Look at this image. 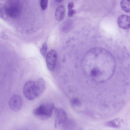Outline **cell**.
<instances>
[{
	"label": "cell",
	"instance_id": "cell-1",
	"mask_svg": "<svg viewBox=\"0 0 130 130\" xmlns=\"http://www.w3.org/2000/svg\"><path fill=\"white\" fill-rule=\"evenodd\" d=\"M82 67L86 70H94L100 75L104 73H112L116 68L114 58L111 54L104 48L96 47L89 50L82 60Z\"/></svg>",
	"mask_w": 130,
	"mask_h": 130
},
{
	"label": "cell",
	"instance_id": "cell-2",
	"mask_svg": "<svg viewBox=\"0 0 130 130\" xmlns=\"http://www.w3.org/2000/svg\"><path fill=\"white\" fill-rule=\"evenodd\" d=\"M54 108L53 103L43 104L34 109L33 113L38 118L41 120H45L51 117Z\"/></svg>",
	"mask_w": 130,
	"mask_h": 130
},
{
	"label": "cell",
	"instance_id": "cell-3",
	"mask_svg": "<svg viewBox=\"0 0 130 130\" xmlns=\"http://www.w3.org/2000/svg\"><path fill=\"white\" fill-rule=\"evenodd\" d=\"M22 5L18 0H10L8 5L5 8L7 15L12 18H16L19 16L21 13Z\"/></svg>",
	"mask_w": 130,
	"mask_h": 130
},
{
	"label": "cell",
	"instance_id": "cell-4",
	"mask_svg": "<svg viewBox=\"0 0 130 130\" xmlns=\"http://www.w3.org/2000/svg\"><path fill=\"white\" fill-rule=\"evenodd\" d=\"M54 109L55 127L56 128H63L68 120L66 112L62 109L54 108Z\"/></svg>",
	"mask_w": 130,
	"mask_h": 130
},
{
	"label": "cell",
	"instance_id": "cell-5",
	"mask_svg": "<svg viewBox=\"0 0 130 130\" xmlns=\"http://www.w3.org/2000/svg\"><path fill=\"white\" fill-rule=\"evenodd\" d=\"M25 96L28 99L32 100L37 97L35 82L30 80L25 84L23 88Z\"/></svg>",
	"mask_w": 130,
	"mask_h": 130
},
{
	"label": "cell",
	"instance_id": "cell-6",
	"mask_svg": "<svg viewBox=\"0 0 130 130\" xmlns=\"http://www.w3.org/2000/svg\"><path fill=\"white\" fill-rule=\"evenodd\" d=\"M23 104V100L20 95H14L10 98L9 105L11 109L15 112L19 111L22 108Z\"/></svg>",
	"mask_w": 130,
	"mask_h": 130
},
{
	"label": "cell",
	"instance_id": "cell-7",
	"mask_svg": "<svg viewBox=\"0 0 130 130\" xmlns=\"http://www.w3.org/2000/svg\"><path fill=\"white\" fill-rule=\"evenodd\" d=\"M57 55L56 51L54 50L50 51L46 57L47 66L50 71H53L54 68L57 60Z\"/></svg>",
	"mask_w": 130,
	"mask_h": 130
},
{
	"label": "cell",
	"instance_id": "cell-8",
	"mask_svg": "<svg viewBox=\"0 0 130 130\" xmlns=\"http://www.w3.org/2000/svg\"><path fill=\"white\" fill-rule=\"evenodd\" d=\"M130 17L128 15H122L118 19L117 23L119 26L123 29H127L130 27Z\"/></svg>",
	"mask_w": 130,
	"mask_h": 130
},
{
	"label": "cell",
	"instance_id": "cell-9",
	"mask_svg": "<svg viewBox=\"0 0 130 130\" xmlns=\"http://www.w3.org/2000/svg\"><path fill=\"white\" fill-rule=\"evenodd\" d=\"M35 84L37 95L38 97L42 93L45 89V82L43 79L40 78L35 82Z\"/></svg>",
	"mask_w": 130,
	"mask_h": 130
},
{
	"label": "cell",
	"instance_id": "cell-10",
	"mask_svg": "<svg viewBox=\"0 0 130 130\" xmlns=\"http://www.w3.org/2000/svg\"><path fill=\"white\" fill-rule=\"evenodd\" d=\"M66 9L64 6L60 5L57 7L55 12V17L56 20L61 21L64 18L65 16Z\"/></svg>",
	"mask_w": 130,
	"mask_h": 130
},
{
	"label": "cell",
	"instance_id": "cell-11",
	"mask_svg": "<svg viewBox=\"0 0 130 130\" xmlns=\"http://www.w3.org/2000/svg\"><path fill=\"white\" fill-rule=\"evenodd\" d=\"M130 0H122L120 6L122 9L126 12H130Z\"/></svg>",
	"mask_w": 130,
	"mask_h": 130
},
{
	"label": "cell",
	"instance_id": "cell-12",
	"mask_svg": "<svg viewBox=\"0 0 130 130\" xmlns=\"http://www.w3.org/2000/svg\"><path fill=\"white\" fill-rule=\"evenodd\" d=\"M121 121L120 119L117 118L106 122V125L108 126L118 128L119 126Z\"/></svg>",
	"mask_w": 130,
	"mask_h": 130
},
{
	"label": "cell",
	"instance_id": "cell-13",
	"mask_svg": "<svg viewBox=\"0 0 130 130\" xmlns=\"http://www.w3.org/2000/svg\"><path fill=\"white\" fill-rule=\"evenodd\" d=\"M48 0H40V5L43 10H46L47 8Z\"/></svg>",
	"mask_w": 130,
	"mask_h": 130
},
{
	"label": "cell",
	"instance_id": "cell-14",
	"mask_svg": "<svg viewBox=\"0 0 130 130\" xmlns=\"http://www.w3.org/2000/svg\"><path fill=\"white\" fill-rule=\"evenodd\" d=\"M47 49V45L46 43H44L43 44L42 47L40 50V52L41 54L44 57L45 56Z\"/></svg>",
	"mask_w": 130,
	"mask_h": 130
},
{
	"label": "cell",
	"instance_id": "cell-15",
	"mask_svg": "<svg viewBox=\"0 0 130 130\" xmlns=\"http://www.w3.org/2000/svg\"><path fill=\"white\" fill-rule=\"evenodd\" d=\"M71 105L74 106H78L81 104L80 100L77 98H74L72 99L70 102Z\"/></svg>",
	"mask_w": 130,
	"mask_h": 130
},
{
	"label": "cell",
	"instance_id": "cell-16",
	"mask_svg": "<svg viewBox=\"0 0 130 130\" xmlns=\"http://www.w3.org/2000/svg\"><path fill=\"white\" fill-rule=\"evenodd\" d=\"M76 11L74 10L71 9L68 10V16L69 17H71L76 13Z\"/></svg>",
	"mask_w": 130,
	"mask_h": 130
},
{
	"label": "cell",
	"instance_id": "cell-17",
	"mask_svg": "<svg viewBox=\"0 0 130 130\" xmlns=\"http://www.w3.org/2000/svg\"><path fill=\"white\" fill-rule=\"evenodd\" d=\"M74 6V4L72 2H69L68 5V10L72 9Z\"/></svg>",
	"mask_w": 130,
	"mask_h": 130
},
{
	"label": "cell",
	"instance_id": "cell-18",
	"mask_svg": "<svg viewBox=\"0 0 130 130\" xmlns=\"http://www.w3.org/2000/svg\"><path fill=\"white\" fill-rule=\"evenodd\" d=\"M56 2H61L62 1H63L64 0H55Z\"/></svg>",
	"mask_w": 130,
	"mask_h": 130
}]
</instances>
